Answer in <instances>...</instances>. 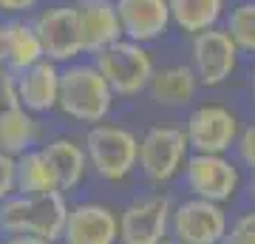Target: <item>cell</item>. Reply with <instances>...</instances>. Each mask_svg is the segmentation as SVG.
<instances>
[{"label": "cell", "instance_id": "cell-26", "mask_svg": "<svg viewBox=\"0 0 255 244\" xmlns=\"http://www.w3.org/2000/svg\"><path fill=\"white\" fill-rule=\"evenodd\" d=\"M14 196V156L0 151V205Z\"/></svg>", "mask_w": 255, "mask_h": 244}, {"label": "cell", "instance_id": "cell-25", "mask_svg": "<svg viewBox=\"0 0 255 244\" xmlns=\"http://www.w3.org/2000/svg\"><path fill=\"white\" fill-rule=\"evenodd\" d=\"M236 151H238V159L253 168L255 171V125H247L238 131V139H236Z\"/></svg>", "mask_w": 255, "mask_h": 244}, {"label": "cell", "instance_id": "cell-29", "mask_svg": "<svg viewBox=\"0 0 255 244\" xmlns=\"http://www.w3.org/2000/svg\"><path fill=\"white\" fill-rule=\"evenodd\" d=\"M0 68H6V60H3V45H0Z\"/></svg>", "mask_w": 255, "mask_h": 244}, {"label": "cell", "instance_id": "cell-23", "mask_svg": "<svg viewBox=\"0 0 255 244\" xmlns=\"http://www.w3.org/2000/svg\"><path fill=\"white\" fill-rule=\"evenodd\" d=\"M219 244H255V210L238 216Z\"/></svg>", "mask_w": 255, "mask_h": 244}, {"label": "cell", "instance_id": "cell-30", "mask_svg": "<svg viewBox=\"0 0 255 244\" xmlns=\"http://www.w3.org/2000/svg\"><path fill=\"white\" fill-rule=\"evenodd\" d=\"M253 102H255V68H253Z\"/></svg>", "mask_w": 255, "mask_h": 244}, {"label": "cell", "instance_id": "cell-22", "mask_svg": "<svg viewBox=\"0 0 255 244\" xmlns=\"http://www.w3.org/2000/svg\"><path fill=\"white\" fill-rule=\"evenodd\" d=\"M224 31L236 43L238 54H255V0H241L230 9Z\"/></svg>", "mask_w": 255, "mask_h": 244}, {"label": "cell", "instance_id": "cell-7", "mask_svg": "<svg viewBox=\"0 0 255 244\" xmlns=\"http://www.w3.org/2000/svg\"><path fill=\"white\" fill-rule=\"evenodd\" d=\"M190 68L196 74L199 85H204V88H219L236 74L238 48L224 28L213 26V28L199 31V34H193Z\"/></svg>", "mask_w": 255, "mask_h": 244}, {"label": "cell", "instance_id": "cell-1", "mask_svg": "<svg viewBox=\"0 0 255 244\" xmlns=\"http://www.w3.org/2000/svg\"><path fill=\"white\" fill-rule=\"evenodd\" d=\"M114 91L94 63H68L60 68V91H57V108L74 122L97 125L114 108Z\"/></svg>", "mask_w": 255, "mask_h": 244}, {"label": "cell", "instance_id": "cell-27", "mask_svg": "<svg viewBox=\"0 0 255 244\" xmlns=\"http://www.w3.org/2000/svg\"><path fill=\"white\" fill-rule=\"evenodd\" d=\"M40 0H0V14H26L37 9Z\"/></svg>", "mask_w": 255, "mask_h": 244}, {"label": "cell", "instance_id": "cell-17", "mask_svg": "<svg viewBox=\"0 0 255 244\" xmlns=\"http://www.w3.org/2000/svg\"><path fill=\"white\" fill-rule=\"evenodd\" d=\"M46 162L51 165V173H54L57 190L60 193H68V190H77L88 173V156H85V148H82L77 139L71 136H57L48 145L40 148Z\"/></svg>", "mask_w": 255, "mask_h": 244}, {"label": "cell", "instance_id": "cell-13", "mask_svg": "<svg viewBox=\"0 0 255 244\" xmlns=\"http://www.w3.org/2000/svg\"><path fill=\"white\" fill-rule=\"evenodd\" d=\"M117 6V20L125 40L145 45L167 34L170 23V9L167 0H114Z\"/></svg>", "mask_w": 255, "mask_h": 244}, {"label": "cell", "instance_id": "cell-3", "mask_svg": "<svg viewBox=\"0 0 255 244\" xmlns=\"http://www.w3.org/2000/svg\"><path fill=\"white\" fill-rule=\"evenodd\" d=\"M85 156L88 168L97 171L105 182H122L136 171V156H139V139L133 131H128L114 122H97L85 134Z\"/></svg>", "mask_w": 255, "mask_h": 244}, {"label": "cell", "instance_id": "cell-14", "mask_svg": "<svg viewBox=\"0 0 255 244\" xmlns=\"http://www.w3.org/2000/svg\"><path fill=\"white\" fill-rule=\"evenodd\" d=\"M74 14L82 37V51L97 54L105 45L122 40V28L117 20L114 0H74Z\"/></svg>", "mask_w": 255, "mask_h": 244}, {"label": "cell", "instance_id": "cell-20", "mask_svg": "<svg viewBox=\"0 0 255 244\" xmlns=\"http://www.w3.org/2000/svg\"><path fill=\"white\" fill-rule=\"evenodd\" d=\"M51 190H57V182L40 148L14 156V193L37 196V193H51Z\"/></svg>", "mask_w": 255, "mask_h": 244}, {"label": "cell", "instance_id": "cell-28", "mask_svg": "<svg viewBox=\"0 0 255 244\" xmlns=\"http://www.w3.org/2000/svg\"><path fill=\"white\" fill-rule=\"evenodd\" d=\"M3 244H51L46 239H37V236H9Z\"/></svg>", "mask_w": 255, "mask_h": 244}, {"label": "cell", "instance_id": "cell-32", "mask_svg": "<svg viewBox=\"0 0 255 244\" xmlns=\"http://www.w3.org/2000/svg\"><path fill=\"white\" fill-rule=\"evenodd\" d=\"M250 193H253V199H255V179H253V190H250Z\"/></svg>", "mask_w": 255, "mask_h": 244}, {"label": "cell", "instance_id": "cell-16", "mask_svg": "<svg viewBox=\"0 0 255 244\" xmlns=\"http://www.w3.org/2000/svg\"><path fill=\"white\" fill-rule=\"evenodd\" d=\"M199 88L201 85L190 65L173 63V65L153 68L145 91L150 94V100L156 105H162V108H184V105H190L196 100V91Z\"/></svg>", "mask_w": 255, "mask_h": 244}, {"label": "cell", "instance_id": "cell-19", "mask_svg": "<svg viewBox=\"0 0 255 244\" xmlns=\"http://www.w3.org/2000/svg\"><path fill=\"white\" fill-rule=\"evenodd\" d=\"M167 9H170V23H176L187 34H199L204 28L219 26L227 0H167Z\"/></svg>", "mask_w": 255, "mask_h": 244}, {"label": "cell", "instance_id": "cell-8", "mask_svg": "<svg viewBox=\"0 0 255 244\" xmlns=\"http://www.w3.org/2000/svg\"><path fill=\"white\" fill-rule=\"evenodd\" d=\"M182 171L196 199L224 205L241 188V171L224 154H190Z\"/></svg>", "mask_w": 255, "mask_h": 244}, {"label": "cell", "instance_id": "cell-18", "mask_svg": "<svg viewBox=\"0 0 255 244\" xmlns=\"http://www.w3.org/2000/svg\"><path fill=\"white\" fill-rule=\"evenodd\" d=\"M0 45H3V60L11 74L23 71L37 60H43V48L37 40V31L26 20H6L0 23Z\"/></svg>", "mask_w": 255, "mask_h": 244}, {"label": "cell", "instance_id": "cell-12", "mask_svg": "<svg viewBox=\"0 0 255 244\" xmlns=\"http://www.w3.org/2000/svg\"><path fill=\"white\" fill-rule=\"evenodd\" d=\"M63 244H117L119 225L117 213L100 202H82L68 208L65 227L60 236Z\"/></svg>", "mask_w": 255, "mask_h": 244}, {"label": "cell", "instance_id": "cell-21", "mask_svg": "<svg viewBox=\"0 0 255 244\" xmlns=\"http://www.w3.org/2000/svg\"><path fill=\"white\" fill-rule=\"evenodd\" d=\"M40 139V125L34 114L26 108H14L0 117V151L9 156H20L31 151Z\"/></svg>", "mask_w": 255, "mask_h": 244}, {"label": "cell", "instance_id": "cell-24", "mask_svg": "<svg viewBox=\"0 0 255 244\" xmlns=\"http://www.w3.org/2000/svg\"><path fill=\"white\" fill-rule=\"evenodd\" d=\"M20 108L17 100V85H14V74L9 68H0V117L9 111Z\"/></svg>", "mask_w": 255, "mask_h": 244}, {"label": "cell", "instance_id": "cell-9", "mask_svg": "<svg viewBox=\"0 0 255 244\" xmlns=\"http://www.w3.org/2000/svg\"><path fill=\"white\" fill-rule=\"evenodd\" d=\"M170 210L173 202L164 193H150L130 202L117 216L119 244H162L170 236Z\"/></svg>", "mask_w": 255, "mask_h": 244}, {"label": "cell", "instance_id": "cell-11", "mask_svg": "<svg viewBox=\"0 0 255 244\" xmlns=\"http://www.w3.org/2000/svg\"><path fill=\"white\" fill-rule=\"evenodd\" d=\"M31 26H34L40 48H43V60H51L57 65H68L80 54H85L82 51V37H80L74 6L43 9L34 17Z\"/></svg>", "mask_w": 255, "mask_h": 244}, {"label": "cell", "instance_id": "cell-31", "mask_svg": "<svg viewBox=\"0 0 255 244\" xmlns=\"http://www.w3.org/2000/svg\"><path fill=\"white\" fill-rule=\"evenodd\" d=\"M162 244H179V242H173V239H167V242H162Z\"/></svg>", "mask_w": 255, "mask_h": 244}, {"label": "cell", "instance_id": "cell-4", "mask_svg": "<svg viewBox=\"0 0 255 244\" xmlns=\"http://www.w3.org/2000/svg\"><path fill=\"white\" fill-rule=\"evenodd\" d=\"M94 68L108 82L114 97H136L147 88L153 74V57L145 45L133 40H117L94 54Z\"/></svg>", "mask_w": 255, "mask_h": 244}, {"label": "cell", "instance_id": "cell-5", "mask_svg": "<svg viewBox=\"0 0 255 244\" xmlns=\"http://www.w3.org/2000/svg\"><path fill=\"white\" fill-rule=\"evenodd\" d=\"M187 156H190V148H187L182 128L153 125L139 139L136 165L142 168L145 179H150L153 185H164V182H170L173 176L182 173Z\"/></svg>", "mask_w": 255, "mask_h": 244}, {"label": "cell", "instance_id": "cell-2", "mask_svg": "<svg viewBox=\"0 0 255 244\" xmlns=\"http://www.w3.org/2000/svg\"><path fill=\"white\" fill-rule=\"evenodd\" d=\"M68 216L65 193H37V196H9L0 205V227L9 236H37L46 242H60Z\"/></svg>", "mask_w": 255, "mask_h": 244}, {"label": "cell", "instance_id": "cell-15", "mask_svg": "<svg viewBox=\"0 0 255 244\" xmlns=\"http://www.w3.org/2000/svg\"><path fill=\"white\" fill-rule=\"evenodd\" d=\"M20 108L28 114H48L57 108V91H60V65L51 60H37L23 71L14 74Z\"/></svg>", "mask_w": 255, "mask_h": 244}, {"label": "cell", "instance_id": "cell-6", "mask_svg": "<svg viewBox=\"0 0 255 244\" xmlns=\"http://www.w3.org/2000/svg\"><path fill=\"white\" fill-rule=\"evenodd\" d=\"M182 131L193 154H227L238 139L241 122L227 105L204 102L190 111Z\"/></svg>", "mask_w": 255, "mask_h": 244}, {"label": "cell", "instance_id": "cell-10", "mask_svg": "<svg viewBox=\"0 0 255 244\" xmlns=\"http://www.w3.org/2000/svg\"><path fill=\"white\" fill-rule=\"evenodd\" d=\"M224 233H227L224 205L193 196L170 210V236L179 244H219Z\"/></svg>", "mask_w": 255, "mask_h": 244}]
</instances>
